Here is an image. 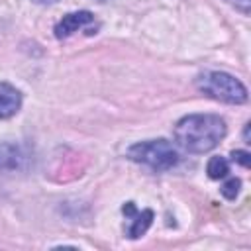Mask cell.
Here are the masks:
<instances>
[{
    "label": "cell",
    "instance_id": "6da1fadb",
    "mask_svg": "<svg viewBox=\"0 0 251 251\" xmlns=\"http://www.w3.org/2000/svg\"><path fill=\"white\" fill-rule=\"evenodd\" d=\"M224 135L226 122L216 114H190L175 126V139L188 153H208Z\"/></svg>",
    "mask_w": 251,
    "mask_h": 251
},
{
    "label": "cell",
    "instance_id": "7a4b0ae2",
    "mask_svg": "<svg viewBox=\"0 0 251 251\" xmlns=\"http://www.w3.org/2000/svg\"><path fill=\"white\" fill-rule=\"evenodd\" d=\"M196 86L210 98L226 104H243L247 100V88L229 73L206 71L196 78Z\"/></svg>",
    "mask_w": 251,
    "mask_h": 251
},
{
    "label": "cell",
    "instance_id": "3957f363",
    "mask_svg": "<svg viewBox=\"0 0 251 251\" xmlns=\"http://www.w3.org/2000/svg\"><path fill=\"white\" fill-rule=\"evenodd\" d=\"M127 157L157 173L169 171L178 163V153L167 139H151V141L135 143L129 147Z\"/></svg>",
    "mask_w": 251,
    "mask_h": 251
},
{
    "label": "cell",
    "instance_id": "277c9868",
    "mask_svg": "<svg viewBox=\"0 0 251 251\" xmlns=\"http://www.w3.org/2000/svg\"><path fill=\"white\" fill-rule=\"evenodd\" d=\"M122 212L126 214V218H129L127 227H126V235L131 237V239L141 237L147 231V227L151 226V222H153V212L151 210H141L139 212L133 202H127L122 208Z\"/></svg>",
    "mask_w": 251,
    "mask_h": 251
},
{
    "label": "cell",
    "instance_id": "5b68a950",
    "mask_svg": "<svg viewBox=\"0 0 251 251\" xmlns=\"http://www.w3.org/2000/svg\"><path fill=\"white\" fill-rule=\"evenodd\" d=\"M94 22V16L86 10H80V12H71L67 16H63V20H59V24L55 25V37L57 39H67L71 37L75 31L86 27L88 24Z\"/></svg>",
    "mask_w": 251,
    "mask_h": 251
},
{
    "label": "cell",
    "instance_id": "8992f818",
    "mask_svg": "<svg viewBox=\"0 0 251 251\" xmlns=\"http://www.w3.org/2000/svg\"><path fill=\"white\" fill-rule=\"evenodd\" d=\"M22 106V94L8 82H0V120L12 118Z\"/></svg>",
    "mask_w": 251,
    "mask_h": 251
},
{
    "label": "cell",
    "instance_id": "52a82bcc",
    "mask_svg": "<svg viewBox=\"0 0 251 251\" xmlns=\"http://www.w3.org/2000/svg\"><path fill=\"white\" fill-rule=\"evenodd\" d=\"M22 153H20V147L12 145V143H0V169H6V171H12V169H18L22 165Z\"/></svg>",
    "mask_w": 251,
    "mask_h": 251
},
{
    "label": "cell",
    "instance_id": "ba28073f",
    "mask_svg": "<svg viewBox=\"0 0 251 251\" xmlns=\"http://www.w3.org/2000/svg\"><path fill=\"white\" fill-rule=\"evenodd\" d=\"M206 171H208V176H210V178L220 180V178L227 176V173H229V163H227L224 157L216 155V157H212V159L208 161Z\"/></svg>",
    "mask_w": 251,
    "mask_h": 251
},
{
    "label": "cell",
    "instance_id": "9c48e42d",
    "mask_svg": "<svg viewBox=\"0 0 251 251\" xmlns=\"http://www.w3.org/2000/svg\"><path fill=\"white\" fill-rule=\"evenodd\" d=\"M239 188H241V180L239 178H229L224 182V186L220 188L222 190V196L227 198V200H235V196L239 194Z\"/></svg>",
    "mask_w": 251,
    "mask_h": 251
},
{
    "label": "cell",
    "instance_id": "30bf717a",
    "mask_svg": "<svg viewBox=\"0 0 251 251\" xmlns=\"http://www.w3.org/2000/svg\"><path fill=\"white\" fill-rule=\"evenodd\" d=\"M231 161L233 163H239L241 167H249V161H251V157H249V153L247 151H233L231 153Z\"/></svg>",
    "mask_w": 251,
    "mask_h": 251
},
{
    "label": "cell",
    "instance_id": "8fae6325",
    "mask_svg": "<svg viewBox=\"0 0 251 251\" xmlns=\"http://www.w3.org/2000/svg\"><path fill=\"white\" fill-rule=\"evenodd\" d=\"M235 10H239V12H243V14H249V10H251V0H227Z\"/></svg>",
    "mask_w": 251,
    "mask_h": 251
},
{
    "label": "cell",
    "instance_id": "7c38bea8",
    "mask_svg": "<svg viewBox=\"0 0 251 251\" xmlns=\"http://www.w3.org/2000/svg\"><path fill=\"white\" fill-rule=\"evenodd\" d=\"M243 139H245V143H249V124H245V131H243Z\"/></svg>",
    "mask_w": 251,
    "mask_h": 251
},
{
    "label": "cell",
    "instance_id": "4fadbf2b",
    "mask_svg": "<svg viewBox=\"0 0 251 251\" xmlns=\"http://www.w3.org/2000/svg\"><path fill=\"white\" fill-rule=\"evenodd\" d=\"M33 2H37V4H53L57 0H33Z\"/></svg>",
    "mask_w": 251,
    "mask_h": 251
},
{
    "label": "cell",
    "instance_id": "5bb4252c",
    "mask_svg": "<svg viewBox=\"0 0 251 251\" xmlns=\"http://www.w3.org/2000/svg\"><path fill=\"white\" fill-rule=\"evenodd\" d=\"M98 2H108V0H98Z\"/></svg>",
    "mask_w": 251,
    "mask_h": 251
}]
</instances>
